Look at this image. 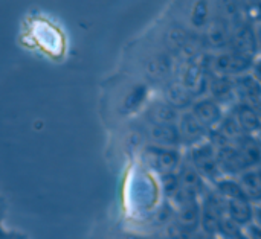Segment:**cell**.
Instances as JSON below:
<instances>
[{"instance_id":"1","label":"cell","mask_w":261,"mask_h":239,"mask_svg":"<svg viewBox=\"0 0 261 239\" xmlns=\"http://www.w3.org/2000/svg\"><path fill=\"white\" fill-rule=\"evenodd\" d=\"M208 73H210V58L203 53H199L185 61V66L180 72V81L188 92H191L196 98H200L203 90H208Z\"/></svg>"},{"instance_id":"2","label":"cell","mask_w":261,"mask_h":239,"mask_svg":"<svg viewBox=\"0 0 261 239\" xmlns=\"http://www.w3.org/2000/svg\"><path fill=\"white\" fill-rule=\"evenodd\" d=\"M252 63H254L252 58L243 56L226 47L223 50L214 52V55L210 58V72L219 76L236 78L239 75L251 72Z\"/></svg>"},{"instance_id":"3","label":"cell","mask_w":261,"mask_h":239,"mask_svg":"<svg viewBox=\"0 0 261 239\" xmlns=\"http://www.w3.org/2000/svg\"><path fill=\"white\" fill-rule=\"evenodd\" d=\"M190 165L196 168V171L206 180L214 183L219 180L222 175L217 156H216V146L214 143L208 139L196 146H191L190 153Z\"/></svg>"},{"instance_id":"4","label":"cell","mask_w":261,"mask_h":239,"mask_svg":"<svg viewBox=\"0 0 261 239\" xmlns=\"http://www.w3.org/2000/svg\"><path fill=\"white\" fill-rule=\"evenodd\" d=\"M190 111L197 117V121L210 133H214L220 127V124L223 122V119L226 116L225 110H223V105H220L211 96L196 98L193 105L190 107Z\"/></svg>"},{"instance_id":"5","label":"cell","mask_w":261,"mask_h":239,"mask_svg":"<svg viewBox=\"0 0 261 239\" xmlns=\"http://www.w3.org/2000/svg\"><path fill=\"white\" fill-rule=\"evenodd\" d=\"M231 50L255 59L258 56V47H257V40H255V31L254 24L251 21H243L242 24L236 26L231 34L229 46Z\"/></svg>"},{"instance_id":"6","label":"cell","mask_w":261,"mask_h":239,"mask_svg":"<svg viewBox=\"0 0 261 239\" xmlns=\"http://www.w3.org/2000/svg\"><path fill=\"white\" fill-rule=\"evenodd\" d=\"M176 127H177V133H179L180 142H184V143H187L190 146H196V145L208 140L210 134H211L197 121V117L190 110L179 116V121H177Z\"/></svg>"},{"instance_id":"7","label":"cell","mask_w":261,"mask_h":239,"mask_svg":"<svg viewBox=\"0 0 261 239\" xmlns=\"http://www.w3.org/2000/svg\"><path fill=\"white\" fill-rule=\"evenodd\" d=\"M231 34H232V26L222 15L214 14L211 23L203 31V40L206 46H210L214 52H219L229 46Z\"/></svg>"},{"instance_id":"8","label":"cell","mask_w":261,"mask_h":239,"mask_svg":"<svg viewBox=\"0 0 261 239\" xmlns=\"http://www.w3.org/2000/svg\"><path fill=\"white\" fill-rule=\"evenodd\" d=\"M234 81V92L237 102L249 104V105H257L261 102V82L251 73H243L236 78Z\"/></svg>"},{"instance_id":"9","label":"cell","mask_w":261,"mask_h":239,"mask_svg":"<svg viewBox=\"0 0 261 239\" xmlns=\"http://www.w3.org/2000/svg\"><path fill=\"white\" fill-rule=\"evenodd\" d=\"M231 114L243 131V134L257 137L261 133V114L254 105L237 102Z\"/></svg>"},{"instance_id":"10","label":"cell","mask_w":261,"mask_h":239,"mask_svg":"<svg viewBox=\"0 0 261 239\" xmlns=\"http://www.w3.org/2000/svg\"><path fill=\"white\" fill-rule=\"evenodd\" d=\"M225 204V214L226 217L236 223L240 227H246L254 223V211L255 204L251 203L248 198H232V200H223Z\"/></svg>"},{"instance_id":"11","label":"cell","mask_w":261,"mask_h":239,"mask_svg":"<svg viewBox=\"0 0 261 239\" xmlns=\"http://www.w3.org/2000/svg\"><path fill=\"white\" fill-rule=\"evenodd\" d=\"M208 93H210L208 96H211L220 105H225L229 102L237 104V98L234 92V81L229 76L213 75V78H210L208 81Z\"/></svg>"},{"instance_id":"12","label":"cell","mask_w":261,"mask_h":239,"mask_svg":"<svg viewBox=\"0 0 261 239\" xmlns=\"http://www.w3.org/2000/svg\"><path fill=\"white\" fill-rule=\"evenodd\" d=\"M214 14H213V3L211 0H194L190 8L188 20L190 26L196 32H203L208 24L211 23Z\"/></svg>"},{"instance_id":"13","label":"cell","mask_w":261,"mask_h":239,"mask_svg":"<svg viewBox=\"0 0 261 239\" xmlns=\"http://www.w3.org/2000/svg\"><path fill=\"white\" fill-rule=\"evenodd\" d=\"M252 204H261V165L242 172L237 177Z\"/></svg>"},{"instance_id":"14","label":"cell","mask_w":261,"mask_h":239,"mask_svg":"<svg viewBox=\"0 0 261 239\" xmlns=\"http://www.w3.org/2000/svg\"><path fill=\"white\" fill-rule=\"evenodd\" d=\"M219 15H222L232 29L243 21H246L245 17V0H217Z\"/></svg>"},{"instance_id":"15","label":"cell","mask_w":261,"mask_h":239,"mask_svg":"<svg viewBox=\"0 0 261 239\" xmlns=\"http://www.w3.org/2000/svg\"><path fill=\"white\" fill-rule=\"evenodd\" d=\"M194 102V95L188 92L182 84H176L170 88V104L174 108H182V107H191Z\"/></svg>"},{"instance_id":"16","label":"cell","mask_w":261,"mask_h":239,"mask_svg":"<svg viewBox=\"0 0 261 239\" xmlns=\"http://www.w3.org/2000/svg\"><path fill=\"white\" fill-rule=\"evenodd\" d=\"M245 17L252 24L261 21V0H245Z\"/></svg>"},{"instance_id":"17","label":"cell","mask_w":261,"mask_h":239,"mask_svg":"<svg viewBox=\"0 0 261 239\" xmlns=\"http://www.w3.org/2000/svg\"><path fill=\"white\" fill-rule=\"evenodd\" d=\"M0 239H31L28 235L18 232V230H11L2 226L0 223Z\"/></svg>"},{"instance_id":"18","label":"cell","mask_w":261,"mask_h":239,"mask_svg":"<svg viewBox=\"0 0 261 239\" xmlns=\"http://www.w3.org/2000/svg\"><path fill=\"white\" fill-rule=\"evenodd\" d=\"M251 73L258 79L261 82V55H258L254 63H252V67H251Z\"/></svg>"},{"instance_id":"19","label":"cell","mask_w":261,"mask_h":239,"mask_svg":"<svg viewBox=\"0 0 261 239\" xmlns=\"http://www.w3.org/2000/svg\"><path fill=\"white\" fill-rule=\"evenodd\" d=\"M255 31V40H257V47H258V55H261V21L254 24Z\"/></svg>"},{"instance_id":"20","label":"cell","mask_w":261,"mask_h":239,"mask_svg":"<svg viewBox=\"0 0 261 239\" xmlns=\"http://www.w3.org/2000/svg\"><path fill=\"white\" fill-rule=\"evenodd\" d=\"M6 212V203H5V198L0 195V223H2V218Z\"/></svg>"},{"instance_id":"21","label":"cell","mask_w":261,"mask_h":239,"mask_svg":"<svg viewBox=\"0 0 261 239\" xmlns=\"http://www.w3.org/2000/svg\"><path fill=\"white\" fill-rule=\"evenodd\" d=\"M206 239H219V238H206Z\"/></svg>"}]
</instances>
